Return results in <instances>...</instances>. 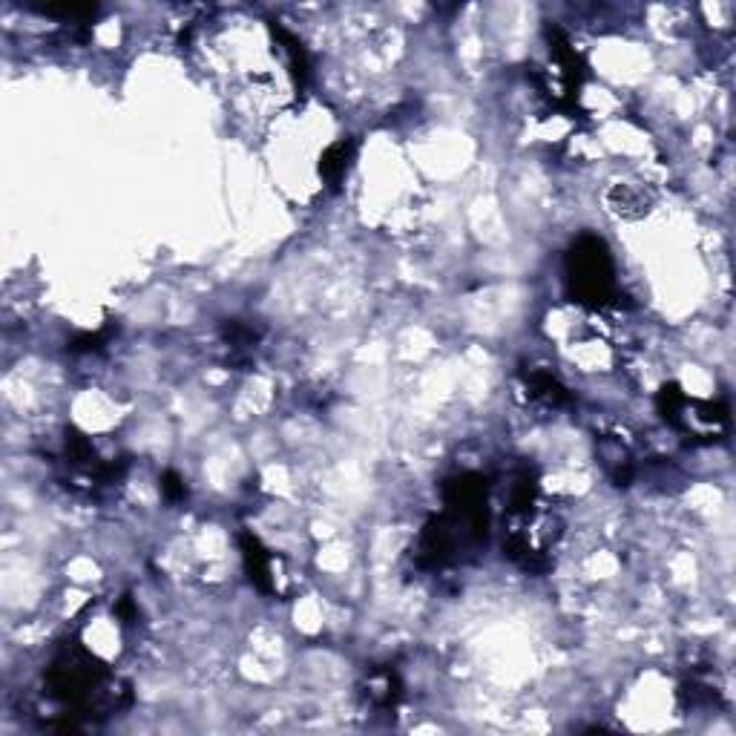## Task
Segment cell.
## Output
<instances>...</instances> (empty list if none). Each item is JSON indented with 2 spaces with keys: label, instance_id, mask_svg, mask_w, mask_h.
Listing matches in <instances>:
<instances>
[{
  "label": "cell",
  "instance_id": "6da1fadb",
  "mask_svg": "<svg viewBox=\"0 0 736 736\" xmlns=\"http://www.w3.org/2000/svg\"><path fill=\"white\" fill-rule=\"evenodd\" d=\"M489 529V483L478 472H463L443 486V509L423 527L417 541L420 567H446L475 552Z\"/></svg>",
  "mask_w": 736,
  "mask_h": 736
},
{
  "label": "cell",
  "instance_id": "7a4b0ae2",
  "mask_svg": "<svg viewBox=\"0 0 736 736\" xmlns=\"http://www.w3.org/2000/svg\"><path fill=\"white\" fill-rule=\"evenodd\" d=\"M558 541V521L544 509L535 475L521 472L512 483L504 518V552L527 573L550 567V552Z\"/></svg>",
  "mask_w": 736,
  "mask_h": 736
},
{
  "label": "cell",
  "instance_id": "3957f363",
  "mask_svg": "<svg viewBox=\"0 0 736 736\" xmlns=\"http://www.w3.org/2000/svg\"><path fill=\"white\" fill-rule=\"evenodd\" d=\"M46 690L55 702L67 708V716H92V713L118 711L115 679L81 644H67L46 670Z\"/></svg>",
  "mask_w": 736,
  "mask_h": 736
},
{
  "label": "cell",
  "instance_id": "277c9868",
  "mask_svg": "<svg viewBox=\"0 0 736 736\" xmlns=\"http://www.w3.org/2000/svg\"><path fill=\"white\" fill-rule=\"evenodd\" d=\"M567 291L578 305L587 308H607L619 299L616 282V262L610 248L598 236H578L567 253Z\"/></svg>",
  "mask_w": 736,
  "mask_h": 736
},
{
  "label": "cell",
  "instance_id": "5b68a950",
  "mask_svg": "<svg viewBox=\"0 0 736 736\" xmlns=\"http://www.w3.org/2000/svg\"><path fill=\"white\" fill-rule=\"evenodd\" d=\"M656 409L673 429H679L682 435L693 437V440H705V443L728 435V426H731L725 406L688 397L676 383L662 386V391L656 394Z\"/></svg>",
  "mask_w": 736,
  "mask_h": 736
},
{
  "label": "cell",
  "instance_id": "8992f818",
  "mask_svg": "<svg viewBox=\"0 0 736 736\" xmlns=\"http://www.w3.org/2000/svg\"><path fill=\"white\" fill-rule=\"evenodd\" d=\"M242 544V561H245V573L251 578V584L259 593H276V575H274V555L271 550L262 547V541L253 532H242L239 538Z\"/></svg>",
  "mask_w": 736,
  "mask_h": 736
},
{
  "label": "cell",
  "instance_id": "52a82bcc",
  "mask_svg": "<svg viewBox=\"0 0 736 736\" xmlns=\"http://www.w3.org/2000/svg\"><path fill=\"white\" fill-rule=\"evenodd\" d=\"M524 383H527V394L541 403V406H550V409H558L564 403H570V391L561 386V380L544 371V368H532L524 374Z\"/></svg>",
  "mask_w": 736,
  "mask_h": 736
},
{
  "label": "cell",
  "instance_id": "ba28073f",
  "mask_svg": "<svg viewBox=\"0 0 736 736\" xmlns=\"http://www.w3.org/2000/svg\"><path fill=\"white\" fill-rule=\"evenodd\" d=\"M357 156V141L354 138H340L334 144H328V150L320 159V176L325 184H340L351 167V161Z\"/></svg>",
  "mask_w": 736,
  "mask_h": 736
},
{
  "label": "cell",
  "instance_id": "9c48e42d",
  "mask_svg": "<svg viewBox=\"0 0 736 736\" xmlns=\"http://www.w3.org/2000/svg\"><path fill=\"white\" fill-rule=\"evenodd\" d=\"M400 679H397V673L391 670V667H380V670H374L371 676H368L366 682V690H363V696H366L368 705H374V708H394L397 702H400Z\"/></svg>",
  "mask_w": 736,
  "mask_h": 736
},
{
  "label": "cell",
  "instance_id": "30bf717a",
  "mask_svg": "<svg viewBox=\"0 0 736 736\" xmlns=\"http://www.w3.org/2000/svg\"><path fill=\"white\" fill-rule=\"evenodd\" d=\"M225 343L233 345L236 351H245V348L259 343V331L251 328V325H245V322L233 320L225 325Z\"/></svg>",
  "mask_w": 736,
  "mask_h": 736
},
{
  "label": "cell",
  "instance_id": "8fae6325",
  "mask_svg": "<svg viewBox=\"0 0 736 736\" xmlns=\"http://www.w3.org/2000/svg\"><path fill=\"white\" fill-rule=\"evenodd\" d=\"M161 495L170 501V504H179L187 498V486H184V478L179 472H164L161 475Z\"/></svg>",
  "mask_w": 736,
  "mask_h": 736
},
{
  "label": "cell",
  "instance_id": "7c38bea8",
  "mask_svg": "<svg viewBox=\"0 0 736 736\" xmlns=\"http://www.w3.org/2000/svg\"><path fill=\"white\" fill-rule=\"evenodd\" d=\"M110 340V331H95V334H81L69 343V351H98L101 345Z\"/></svg>",
  "mask_w": 736,
  "mask_h": 736
},
{
  "label": "cell",
  "instance_id": "4fadbf2b",
  "mask_svg": "<svg viewBox=\"0 0 736 736\" xmlns=\"http://www.w3.org/2000/svg\"><path fill=\"white\" fill-rule=\"evenodd\" d=\"M118 616H121L124 624H133V621L138 619V610L136 604H133V598H121V601H118Z\"/></svg>",
  "mask_w": 736,
  "mask_h": 736
}]
</instances>
